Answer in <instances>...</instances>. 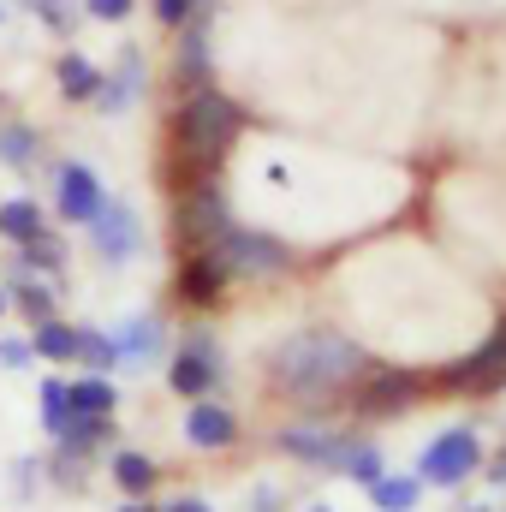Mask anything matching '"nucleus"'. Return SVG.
Segmentation results:
<instances>
[{
	"mask_svg": "<svg viewBox=\"0 0 506 512\" xmlns=\"http://www.w3.org/2000/svg\"><path fill=\"white\" fill-rule=\"evenodd\" d=\"M120 512H161V507H149V501H126Z\"/></svg>",
	"mask_w": 506,
	"mask_h": 512,
	"instance_id": "35",
	"label": "nucleus"
},
{
	"mask_svg": "<svg viewBox=\"0 0 506 512\" xmlns=\"http://www.w3.org/2000/svg\"><path fill=\"white\" fill-rule=\"evenodd\" d=\"M209 251L221 256L227 280H268V274H286V268H292L286 239H268V233H256V227H239V221H227Z\"/></svg>",
	"mask_w": 506,
	"mask_h": 512,
	"instance_id": "3",
	"label": "nucleus"
},
{
	"mask_svg": "<svg viewBox=\"0 0 506 512\" xmlns=\"http://www.w3.org/2000/svg\"><path fill=\"white\" fill-rule=\"evenodd\" d=\"M102 66L84 54V48H66L60 60H54V90H60V102H72V108H90L96 102V90H102Z\"/></svg>",
	"mask_w": 506,
	"mask_h": 512,
	"instance_id": "16",
	"label": "nucleus"
},
{
	"mask_svg": "<svg viewBox=\"0 0 506 512\" xmlns=\"http://www.w3.org/2000/svg\"><path fill=\"white\" fill-rule=\"evenodd\" d=\"M143 78H149V66H143V54L137 48H126L120 54V66L102 78V90H96V114H108V120H120V114H131L137 108V96H143Z\"/></svg>",
	"mask_w": 506,
	"mask_h": 512,
	"instance_id": "11",
	"label": "nucleus"
},
{
	"mask_svg": "<svg viewBox=\"0 0 506 512\" xmlns=\"http://www.w3.org/2000/svg\"><path fill=\"white\" fill-rule=\"evenodd\" d=\"M42 483H54V489H66V495H84V483H90V453L54 441V453L42 459Z\"/></svg>",
	"mask_w": 506,
	"mask_h": 512,
	"instance_id": "22",
	"label": "nucleus"
},
{
	"mask_svg": "<svg viewBox=\"0 0 506 512\" xmlns=\"http://www.w3.org/2000/svg\"><path fill=\"white\" fill-rule=\"evenodd\" d=\"M495 483H506V453L495 459Z\"/></svg>",
	"mask_w": 506,
	"mask_h": 512,
	"instance_id": "36",
	"label": "nucleus"
},
{
	"mask_svg": "<svg viewBox=\"0 0 506 512\" xmlns=\"http://www.w3.org/2000/svg\"><path fill=\"white\" fill-rule=\"evenodd\" d=\"M227 221H233V215H227V197H221L215 179H197V185L179 197V239H185V251H209Z\"/></svg>",
	"mask_w": 506,
	"mask_h": 512,
	"instance_id": "8",
	"label": "nucleus"
},
{
	"mask_svg": "<svg viewBox=\"0 0 506 512\" xmlns=\"http://www.w3.org/2000/svg\"><path fill=\"white\" fill-rule=\"evenodd\" d=\"M30 352H36V364H72V322H36L30 328Z\"/></svg>",
	"mask_w": 506,
	"mask_h": 512,
	"instance_id": "26",
	"label": "nucleus"
},
{
	"mask_svg": "<svg viewBox=\"0 0 506 512\" xmlns=\"http://www.w3.org/2000/svg\"><path fill=\"white\" fill-rule=\"evenodd\" d=\"M48 233V209L30 197V191H18V197H6L0 203V239L18 251V245H30V239H42Z\"/></svg>",
	"mask_w": 506,
	"mask_h": 512,
	"instance_id": "17",
	"label": "nucleus"
},
{
	"mask_svg": "<svg viewBox=\"0 0 506 512\" xmlns=\"http://www.w3.org/2000/svg\"><path fill=\"white\" fill-rule=\"evenodd\" d=\"M6 483H12L18 501H36V495H42V459H36V453L12 459V465H6Z\"/></svg>",
	"mask_w": 506,
	"mask_h": 512,
	"instance_id": "30",
	"label": "nucleus"
},
{
	"mask_svg": "<svg viewBox=\"0 0 506 512\" xmlns=\"http://www.w3.org/2000/svg\"><path fill=\"white\" fill-rule=\"evenodd\" d=\"M12 6H24L48 36H72L78 30V6L72 0H12Z\"/></svg>",
	"mask_w": 506,
	"mask_h": 512,
	"instance_id": "28",
	"label": "nucleus"
},
{
	"mask_svg": "<svg viewBox=\"0 0 506 512\" xmlns=\"http://www.w3.org/2000/svg\"><path fill=\"white\" fill-rule=\"evenodd\" d=\"M36 161H42V126H30V120H0V167L30 173Z\"/></svg>",
	"mask_w": 506,
	"mask_h": 512,
	"instance_id": "21",
	"label": "nucleus"
},
{
	"mask_svg": "<svg viewBox=\"0 0 506 512\" xmlns=\"http://www.w3.org/2000/svg\"><path fill=\"white\" fill-rule=\"evenodd\" d=\"M364 495H370V507L376 512H411L423 501V483L417 477H393V471H381L376 483H364Z\"/></svg>",
	"mask_w": 506,
	"mask_h": 512,
	"instance_id": "24",
	"label": "nucleus"
},
{
	"mask_svg": "<svg viewBox=\"0 0 506 512\" xmlns=\"http://www.w3.org/2000/svg\"><path fill=\"white\" fill-rule=\"evenodd\" d=\"M364 346L334 328H298L280 346H268V382L286 399H328L364 376Z\"/></svg>",
	"mask_w": 506,
	"mask_h": 512,
	"instance_id": "1",
	"label": "nucleus"
},
{
	"mask_svg": "<svg viewBox=\"0 0 506 512\" xmlns=\"http://www.w3.org/2000/svg\"><path fill=\"white\" fill-rule=\"evenodd\" d=\"M66 405H72V417H114L120 411V382L84 370V376L66 382Z\"/></svg>",
	"mask_w": 506,
	"mask_h": 512,
	"instance_id": "18",
	"label": "nucleus"
},
{
	"mask_svg": "<svg viewBox=\"0 0 506 512\" xmlns=\"http://www.w3.org/2000/svg\"><path fill=\"white\" fill-rule=\"evenodd\" d=\"M131 6H137V0H84V18H96V24H126Z\"/></svg>",
	"mask_w": 506,
	"mask_h": 512,
	"instance_id": "33",
	"label": "nucleus"
},
{
	"mask_svg": "<svg viewBox=\"0 0 506 512\" xmlns=\"http://www.w3.org/2000/svg\"><path fill=\"white\" fill-rule=\"evenodd\" d=\"M84 233H90L96 262H108V268H126L131 256H143V221H137V209H131L126 197H108Z\"/></svg>",
	"mask_w": 506,
	"mask_h": 512,
	"instance_id": "6",
	"label": "nucleus"
},
{
	"mask_svg": "<svg viewBox=\"0 0 506 512\" xmlns=\"http://www.w3.org/2000/svg\"><path fill=\"white\" fill-rule=\"evenodd\" d=\"M149 12H155V24H161V30H179V24L197 12V0H149Z\"/></svg>",
	"mask_w": 506,
	"mask_h": 512,
	"instance_id": "32",
	"label": "nucleus"
},
{
	"mask_svg": "<svg viewBox=\"0 0 506 512\" xmlns=\"http://www.w3.org/2000/svg\"><path fill=\"white\" fill-rule=\"evenodd\" d=\"M483 465V441H477V429H441L429 447H423V459H417V483H435V489H459L471 471Z\"/></svg>",
	"mask_w": 506,
	"mask_h": 512,
	"instance_id": "5",
	"label": "nucleus"
},
{
	"mask_svg": "<svg viewBox=\"0 0 506 512\" xmlns=\"http://www.w3.org/2000/svg\"><path fill=\"white\" fill-rule=\"evenodd\" d=\"M36 364V352H30V340H18V334H0V370H30Z\"/></svg>",
	"mask_w": 506,
	"mask_h": 512,
	"instance_id": "31",
	"label": "nucleus"
},
{
	"mask_svg": "<svg viewBox=\"0 0 506 512\" xmlns=\"http://www.w3.org/2000/svg\"><path fill=\"white\" fill-rule=\"evenodd\" d=\"M179 298L197 304V310L221 304V298H227V268H221V256L215 251H185V262H179Z\"/></svg>",
	"mask_w": 506,
	"mask_h": 512,
	"instance_id": "13",
	"label": "nucleus"
},
{
	"mask_svg": "<svg viewBox=\"0 0 506 512\" xmlns=\"http://www.w3.org/2000/svg\"><path fill=\"white\" fill-rule=\"evenodd\" d=\"M18 274H42V280H60L66 274V245L54 239V227L42 233V239H30V245H18V262H12Z\"/></svg>",
	"mask_w": 506,
	"mask_h": 512,
	"instance_id": "23",
	"label": "nucleus"
},
{
	"mask_svg": "<svg viewBox=\"0 0 506 512\" xmlns=\"http://www.w3.org/2000/svg\"><path fill=\"white\" fill-rule=\"evenodd\" d=\"M102 203H108V185L90 161H54V215L66 227H90Z\"/></svg>",
	"mask_w": 506,
	"mask_h": 512,
	"instance_id": "7",
	"label": "nucleus"
},
{
	"mask_svg": "<svg viewBox=\"0 0 506 512\" xmlns=\"http://www.w3.org/2000/svg\"><path fill=\"white\" fill-rule=\"evenodd\" d=\"M0 286H6V310H18L30 328L60 316V286H54V280H42V274H18V268H12Z\"/></svg>",
	"mask_w": 506,
	"mask_h": 512,
	"instance_id": "14",
	"label": "nucleus"
},
{
	"mask_svg": "<svg viewBox=\"0 0 506 512\" xmlns=\"http://www.w3.org/2000/svg\"><path fill=\"white\" fill-rule=\"evenodd\" d=\"M310 512H334V507H310Z\"/></svg>",
	"mask_w": 506,
	"mask_h": 512,
	"instance_id": "39",
	"label": "nucleus"
},
{
	"mask_svg": "<svg viewBox=\"0 0 506 512\" xmlns=\"http://www.w3.org/2000/svg\"><path fill=\"white\" fill-rule=\"evenodd\" d=\"M227 382V358H221V340L209 328H185L179 352L167 358V387L179 399H215V387Z\"/></svg>",
	"mask_w": 506,
	"mask_h": 512,
	"instance_id": "4",
	"label": "nucleus"
},
{
	"mask_svg": "<svg viewBox=\"0 0 506 512\" xmlns=\"http://www.w3.org/2000/svg\"><path fill=\"white\" fill-rule=\"evenodd\" d=\"M185 441H191L197 453H227V447L239 441V417H233L221 399H191V411H185Z\"/></svg>",
	"mask_w": 506,
	"mask_h": 512,
	"instance_id": "10",
	"label": "nucleus"
},
{
	"mask_svg": "<svg viewBox=\"0 0 506 512\" xmlns=\"http://www.w3.org/2000/svg\"><path fill=\"white\" fill-rule=\"evenodd\" d=\"M239 131H245V108L233 96H221L215 84H197L173 114V143L197 173H215L221 155L239 143Z\"/></svg>",
	"mask_w": 506,
	"mask_h": 512,
	"instance_id": "2",
	"label": "nucleus"
},
{
	"mask_svg": "<svg viewBox=\"0 0 506 512\" xmlns=\"http://www.w3.org/2000/svg\"><path fill=\"white\" fill-rule=\"evenodd\" d=\"M36 405H42V429L60 435L66 417H72V405H66V376H42V382H36Z\"/></svg>",
	"mask_w": 506,
	"mask_h": 512,
	"instance_id": "29",
	"label": "nucleus"
},
{
	"mask_svg": "<svg viewBox=\"0 0 506 512\" xmlns=\"http://www.w3.org/2000/svg\"><path fill=\"white\" fill-rule=\"evenodd\" d=\"M0 316H6V286H0Z\"/></svg>",
	"mask_w": 506,
	"mask_h": 512,
	"instance_id": "37",
	"label": "nucleus"
},
{
	"mask_svg": "<svg viewBox=\"0 0 506 512\" xmlns=\"http://www.w3.org/2000/svg\"><path fill=\"white\" fill-rule=\"evenodd\" d=\"M0 24H6V0H0Z\"/></svg>",
	"mask_w": 506,
	"mask_h": 512,
	"instance_id": "38",
	"label": "nucleus"
},
{
	"mask_svg": "<svg viewBox=\"0 0 506 512\" xmlns=\"http://www.w3.org/2000/svg\"><path fill=\"white\" fill-rule=\"evenodd\" d=\"M72 364L90 370V376H114V370H120L114 334H108V328H90V322H72Z\"/></svg>",
	"mask_w": 506,
	"mask_h": 512,
	"instance_id": "20",
	"label": "nucleus"
},
{
	"mask_svg": "<svg viewBox=\"0 0 506 512\" xmlns=\"http://www.w3.org/2000/svg\"><path fill=\"white\" fill-rule=\"evenodd\" d=\"M54 441L78 447V453H96V447H108V441H114V417H66V429H60Z\"/></svg>",
	"mask_w": 506,
	"mask_h": 512,
	"instance_id": "27",
	"label": "nucleus"
},
{
	"mask_svg": "<svg viewBox=\"0 0 506 512\" xmlns=\"http://www.w3.org/2000/svg\"><path fill=\"white\" fill-rule=\"evenodd\" d=\"M161 512H215V507H209L203 495H173V501H167Z\"/></svg>",
	"mask_w": 506,
	"mask_h": 512,
	"instance_id": "34",
	"label": "nucleus"
},
{
	"mask_svg": "<svg viewBox=\"0 0 506 512\" xmlns=\"http://www.w3.org/2000/svg\"><path fill=\"white\" fill-rule=\"evenodd\" d=\"M179 84H209V0H197V12L179 24Z\"/></svg>",
	"mask_w": 506,
	"mask_h": 512,
	"instance_id": "15",
	"label": "nucleus"
},
{
	"mask_svg": "<svg viewBox=\"0 0 506 512\" xmlns=\"http://www.w3.org/2000/svg\"><path fill=\"white\" fill-rule=\"evenodd\" d=\"M108 477L120 483V495H126V501H143V495L161 483L155 459H149V453H137V447H114V453H108Z\"/></svg>",
	"mask_w": 506,
	"mask_h": 512,
	"instance_id": "19",
	"label": "nucleus"
},
{
	"mask_svg": "<svg viewBox=\"0 0 506 512\" xmlns=\"http://www.w3.org/2000/svg\"><path fill=\"white\" fill-rule=\"evenodd\" d=\"M161 352H167V322H161V316H126V322L114 328V358H120V370H149Z\"/></svg>",
	"mask_w": 506,
	"mask_h": 512,
	"instance_id": "9",
	"label": "nucleus"
},
{
	"mask_svg": "<svg viewBox=\"0 0 506 512\" xmlns=\"http://www.w3.org/2000/svg\"><path fill=\"white\" fill-rule=\"evenodd\" d=\"M274 447H280V453H292V459H304V465L334 471V459H340L346 435H340V429H328V423H286V429L274 435Z\"/></svg>",
	"mask_w": 506,
	"mask_h": 512,
	"instance_id": "12",
	"label": "nucleus"
},
{
	"mask_svg": "<svg viewBox=\"0 0 506 512\" xmlns=\"http://www.w3.org/2000/svg\"><path fill=\"white\" fill-rule=\"evenodd\" d=\"M381 471V447L376 441H358V435H346V447H340V459H334V477H352V483H376Z\"/></svg>",
	"mask_w": 506,
	"mask_h": 512,
	"instance_id": "25",
	"label": "nucleus"
}]
</instances>
